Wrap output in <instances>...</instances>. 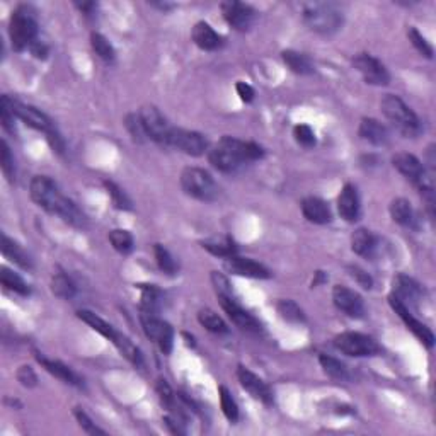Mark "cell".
Masks as SVG:
<instances>
[{
    "label": "cell",
    "mask_w": 436,
    "mask_h": 436,
    "mask_svg": "<svg viewBox=\"0 0 436 436\" xmlns=\"http://www.w3.org/2000/svg\"><path fill=\"white\" fill-rule=\"evenodd\" d=\"M264 155L261 145L254 144V141H244L237 140L232 137H223L222 140L215 145L214 150H210L208 159L210 164L215 169L222 172H232L236 171L239 165L244 162L260 161Z\"/></svg>",
    "instance_id": "cell-1"
},
{
    "label": "cell",
    "mask_w": 436,
    "mask_h": 436,
    "mask_svg": "<svg viewBox=\"0 0 436 436\" xmlns=\"http://www.w3.org/2000/svg\"><path fill=\"white\" fill-rule=\"evenodd\" d=\"M380 108L385 118L391 122V125L399 133H402L407 138L420 137L421 131H423L420 118L399 95L385 94L380 101Z\"/></svg>",
    "instance_id": "cell-2"
},
{
    "label": "cell",
    "mask_w": 436,
    "mask_h": 436,
    "mask_svg": "<svg viewBox=\"0 0 436 436\" xmlns=\"http://www.w3.org/2000/svg\"><path fill=\"white\" fill-rule=\"evenodd\" d=\"M77 317H79L80 321L86 322L87 325H91V328L94 329V331H97L99 334L104 336L108 341H111L113 345L118 348L119 353H122L123 356H125L126 360L130 361V363H133L135 367H141V365H144V358H141L140 349H138L137 346H135L125 334H122V332L116 331V329L113 328L111 324H108L106 321H102V319L99 317V315H95L94 312L79 310L77 312Z\"/></svg>",
    "instance_id": "cell-3"
},
{
    "label": "cell",
    "mask_w": 436,
    "mask_h": 436,
    "mask_svg": "<svg viewBox=\"0 0 436 436\" xmlns=\"http://www.w3.org/2000/svg\"><path fill=\"white\" fill-rule=\"evenodd\" d=\"M303 21L315 33L332 34L343 26L345 17L334 3L310 2L303 5Z\"/></svg>",
    "instance_id": "cell-4"
},
{
    "label": "cell",
    "mask_w": 436,
    "mask_h": 436,
    "mask_svg": "<svg viewBox=\"0 0 436 436\" xmlns=\"http://www.w3.org/2000/svg\"><path fill=\"white\" fill-rule=\"evenodd\" d=\"M38 23L34 17V10L27 5H19L10 16L9 23V36L12 48L16 51L31 48V45L36 41Z\"/></svg>",
    "instance_id": "cell-5"
},
{
    "label": "cell",
    "mask_w": 436,
    "mask_h": 436,
    "mask_svg": "<svg viewBox=\"0 0 436 436\" xmlns=\"http://www.w3.org/2000/svg\"><path fill=\"white\" fill-rule=\"evenodd\" d=\"M181 187L187 196H193L200 201H214L218 198V186L214 177L205 169L186 168L181 174Z\"/></svg>",
    "instance_id": "cell-6"
},
{
    "label": "cell",
    "mask_w": 436,
    "mask_h": 436,
    "mask_svg": "<svg viewBox=\"0 0 436 436\" xmlns=\"http://www.w3.org/2000/svg\"><path fill=\"white\" fill-rule=\"evenodd\" d=\"M30 194L38 207L55 215L58 214L60 207H62L67 198L60 193L58 186L46 176H36L31 181Z\"/></svg>",
    "instance_id": "cell-7"
},
{
    "label": "cell",
    "mask_w": 436,
    "mask_h": 436,
    "mask_svg": "<svg viewBox=\"0 0 436 436\" xmlns=\"http://www.w3.org/2000/svg\"><path fill=\"white\" fill-rule=\"evenodd\" d=\"M336 349L348 356L363 358V356H375L382 351L378 343L374 338L361 332H341L334 338Z\"/></svg>",
    "instance_id": "cell-8"
},
{
    "label": "cell",
    "mask_w": 436,
    "mask_h": 436,
    "mask_svg": "<svg viewBox=\"0 0 436 436\" xmlns=\"http://www.w3.org/2000/svg\"><path fill=\"white\" fill-rule=\"evenodd\" d=\"M140 321L147 338H150L164 354L171 353L172 343H174V331L171 325L155 314H145V312H141Z\"/></svg>",
    "instance_id": "cell-9"
},
{
    "label": "cell",
    "mask_w": 436,
    "mask_h": 436,
    "mask_svg": "<svg viewBox=\"0 0 436 436\" xmlns=\"http://www.w3.org/2000/svg\"><path fill=\"white\" fill-rule=\"evenodd\" d=\"M353 67L361 73L365 82L370 86H387L391 82V73L387 67L368 53H358L353 58Z\"/></svg>",
    "instance_id": "cell-10"
},
{
    "label": "cell",
    "mask_w": 436,
    "mask_h": 436,
    "mask_svg": "<svg viewBox=\"0 0 436 436\" xmlns=\"http://www.w3.org/2000/svg\"><path fill=\"white\" fill-rule=\"evenodd\" d=\"M168 147H174L177 150L184 152L187 155H193V157H200L207 152L208 141L207 138L201 133L193 130H184V128H174L172 126L171 135H169Z\"/></svg>",
    "instance_id": "cell-11"
},
{
    "label": "cell",
    "mask_w": 436,
    "mask_h": 436,
    "mask_svg": "<svg viewBox=\"0 0 436 436\" xmlns=\"http://www.w3.org/2000/svg\"><path fill=\"white\" fill-rule=\"evenodd\" d=\"M138 115H140L141 123H144L148 138L154 140L155 144L165 145V147H168L169 135H171L172 126L169 125L168 119L162 116V113L159 111L157 108H154V106H145V108H141L140 111H138Z\"/></svg>",
    "instance_id": "cell-12"
},
{
    "label": "cell",
    "mask_w": 436,
    "mask_h": 436,
    "mask_svg": "<svg viewBox=\"0 0 436 436\" xmlns=\"http://www.w3.org/2000/svg\"><path fill=\"white\" fill-rule=\"evenodd\" d=\"M389 303H391L392 310L395 312V314L399 315L400 319H402L404 324L407 325V329H409V331L413 332V334L416 336V338L420 339V341L423 343V345L426 346V348H430V349L433 348V346H435L433 331H431V329L428 328V325H424L421 321H417L416 317H413V314L409 312V307L404 306V303L400 302V300L397 299V297H393L392 293L389 295Z\"/></svg>",
    "instance_id": "cell-13"
},
{
    "label": "cell",
    "mask_w": 436,
    "mask_h": 436,
    "mask_svg": "<svg viewBox=\"0 0 436 436\" xmlns=\"http://www.w3.org/2000/svg\"><path fill=\"white\" fill-rule=\"evenodd\" d=\"M7 102H9L10 111L14 113V116L19 118L23 123H26L27 126H31V128L45 131V133H48V131L53 128L48 116H46L45 113H41L40 109L33 108V106L30 104H24V102L16 101V99H10L9 95H7Z\"/></svg>",
    "instance_id": "cell-14"
},
{
    "label": "cell",
    "mask_w": 436,
    "mask_h": 436,
    "mask_svg": "<svg viewBox=\"0 0 436 436\" xmlns=\"http://www.w3.org/2000/svg\"><path fill=\"white\" fill-rule=\"evenodd\" d=\"M222 14L227 23L236 27L237 31L249 30L256 17V10L253 7L242 2H232V0L222 3Z\"/></svg>",
    "instance_id": "cell-15"
},
{
    "label": "cell",
    "mask_w": 436,
    "mask_h": 436,
    "mask_svg": "<svg viewBox=\"0 0 436 436\" xmlns=\"http://www.w3.org/2000/svg\"><path fill=\"white\" fill-rule=\"evenodd\" d=\"M220 306H222L223 310L227 312L230 319H232L233 324L240 329V331L246 332H260L261 331V324L249 314V312L244 310L239 303L236 302L233 297H218Z\"/></svg>",
    "instance_id": "cell-16"
},
{
    "label": "cell",
    "mask_w": 436,
    "mask_h": 436,
    "mask_svg": "<svg viewBox=\"0 0 436 436\" xmlns=\"http://www.w3.org/2000/svg\"><path fill=\"white\" fill-rule=\"evenodd\" d=\"M393 292L392 295L397 297L404 306H417L423 299V288L416 279L406 275H397L392 282Z\"/></svg>",
    "instance_id": "cell-17"
},
{
    "label": "cell",
    "mask_w": 436,
    "mask_h": 436,
    "mask_svg": "<svg viewBox=\"0 0 436 436\" xmlns=\"http://www.w3.org/2000/svg\"><path fill=\"white\" fill-rule=\"evenodd\" d=\"M237 377H239L240 385H242V387L246 389V391L249 392L254 399L261 400V402L268 404V406L269 404H273L275 397H273V392L271 389H269V385L266 384L262 378L257 377V375H254L253 371L247 370V368L244 367H239V370H237Z\"/></svg>",
    "instance_id": "cell-18"
},
{
    "label": "cell",
    "mask_w": 436,
    "mask_h": 436,
    "mask_svg": "<svg viewBox=\"0 0 436 436\" xmlns=\"http://www.w3.org/2000/svg\"><path fill=\"white\" fill-rule=\"evenodd\" d=\"M332 302H334V306L338 307L339 310L348 314L349 317H363V300H361V297L358 295L356 292L346 288V286H334V290H332Z\"/></svg>",
    "instance_id": "cell-19"
},
{
    "label": "cell",
    "mask_w": 436,
    "mask_h": 436,
    "mask_svg": "<svg viewBox=\"0 0 436 436\" xmlns=\"http://www.w3.org/2000/svg\"><path fill=\"white\" fill-rule=\"evenodd\" d=\"M225 268L230 273L237 276H246V278H256V279H266L269 278V271L266 266H262L261 262L249 260V257H239L236 256L229 257L225 262Z\"/></svg>",
    "instance_id": "cell-20"
},
{
    "label": "cell",
    "mask_w": 436,
    "mask_h": 436,
    "mask_svg": "<svg viewBox=\"0 0 436 436\" xmlns=\"http://www.w3.org/2000/svg\"><path fill=\"white\" fill-rule=\"evenodd\" d=\"M338 211L346 222H354L360 217V196L353 184H345L338 196Z\"/></svg>",
    "instance_id": "cell-21"
},
{
    "label": "cell",
    "mask_w": 436,
    "mask_h": 436,
    "mask_svg": "<svg viewBox=\"0 0 436 436\" xmlns=\"http://www.w3.org/2000/svg\"><path fill=\"white\" fill-rule=\"evenodd\" d=\"M36 360L40 361L41 367H43L48 374H51L53 377L60 378L62 382H65V384L69 385H73V387H82V380H80L79 375H77L70 367L63 365L62 361L49 360V358H46L40 353H36Z\"/></svg>",
    "instance_id": "cell-22"
},
{
    "label": "cell",
    "mask_w": 436,
    "mask_h": 436,
    "mask_svg": "<svg viewBox=\"0 0 436 436\" xmlns=\"http://www.w3.org/2000/svg\"><path fill=\"white\" fill-rule=\"evenodd\" d=\"M302 214L308 222L317 223V225L329 223L332 218L328 203H325L324 200H321V198L315 196H308L302 201Z\"/></svg>",
    "instance_id": "cell-23"
},
{
    "label": "cell",
    "mask_w": 436,
    "mask_h": 436,
    "mask_svg": "<svg viewBox=\"0 0 436 436\" xmlns=\"http://www.w3.org/2000/svg\"><path fill=\"white\" fill-rule=\"evenodd\" d=\"M193 41L196 43V46H200L201 49H207V51H214L222 46L223 43V38L220 36L217 31L210 26L208 23H196L193 27Z\"/></svg>",
    "instance_id": "cell-24"
},
{
    "label": "cell",
    "mask_w": 436,
    "mask_h": 436,
    "mask_svg": "<svg viewBox=\"0 0 436 436\" xmlns=\"http://www.w3.org/2000/svg\"><path fill=\"white\" fill-rule=\"evenodd\" d=\"M360 137L363 140L370 141L374 145H387L389 141V130L382 125L380 122L374 118H363L360 123Z\"/></svg>",
    "instance_id": "cell-25"
},
{
    "label": "cell",
    "mask_w": 436,
    "mask_h": 436,
    "mask_svg": "<svg viewBox=\"0 0 436 436\" xmlns=\"http://www.w3.org/2000/svg\"><path fill=\"white\" fill-rule=\"evenodd\" d=\"M201 247L207 249L208 253L214 254V256L225 257V260H229V257L236 256L237 254L236 242L227 236H215V237H210V239L201 240Z\"/></svg>",
    "instance_id": "cell-26"
},
{
    "label": "cell",
    "mask_w": 436,
    "mask_h": 436,
    "mask_svg": "<svg viewBox=\"0 0 436 436\" xmlns=\"http://www.w3.org/2000/svg\"><path fill=\"white\" fill-rule=\"evenodd\" d=\"M375 247H377V239H375V236L370 230H354V233L351 236V249H353V253H356L358 256L371 257L374 256Z\"/></svg>",
    "instance_id": "cell-27"
},
{
    "label": "cell",
    "mask_w": 436,
    "mask_h": 436,
    "mask_svg": "<svg viewBox=\"0 0 436 436\" xmlns=\"http://www.w3.org/2000/svg\"><path fill=\"white\" fill-rule=\"evenodd\" d=\"M2 254L7 257L9 261L16 262L17 266H21L23 269H31L33 268V261H31L30 254L23 249L17 242H14L12 239L3 233L2 236Z\"/></svg>",
    "instance_id": "cell-28"
},
{
    "label": "cell",
    "mask_w": 436,
    "mask_h": 436,
    "mask_svg": "<svg viewBox=\"0 0 436 436\" xmlns=\"http://www.w3.org/2000/svg\"><path fill=\"white\" fill-rule=\"evenodd\" d=\"M389 210H391V217L393 222L399 223V225L414 227V223H416V214H414L409 201L404 200V198L393 200Z\"/></svg>",
    "instance_id": "cell-29"
},
{
    "label": "cell",
    "mask_w": 436,
    "mask_h": 436,
    "mask_svg": "<svg viewBox=\"0 0 436 436\" xmlns=\"http://www.w3.org/2000/svg\"><path fill=\"white\" fill-rule=\"evenodd\" d=\"M282 58L285 62V65L288 67L292 72L299 73V76H308V73L314 72V65H312L310 58L299 51H293V49H285L282 53Z\"/></svg>",
    "instance_id": "cell-30"
},
{
    "label": "cell",
    "mask_w": 436,
    "mask_h": 436,
    "mask_svg": "<svg viewBox=\"0 0 436 436\" xmlns=\"http://www.w3.org/2000/svg\"><path fill=\"white\" fill-rule=\"evenodd\" d=\"M56 215H58L63 222H67L72 227H77V229H84V227L87 225L86 215H84L82 211H80V208L77 207L72 200H69V198H65V201H63V205L60 207Z\"/></svg>",
    "instance_id": "cell-31"
},
{
    "label": "cell",
    "mask_w": 436,
    "mask_h": 436,
    "mask_svg": "<svg viewBox=\"0 0 436 436\" xmlns=\"http://www.w3.org/2000/svg\"><path fill=\"white\" fill-rule=\"evenodd\" d=\"M141 312L145 314L157 315L159 308L162 306V293L161 290L155 288L154 285H141Z\"/></svg>",
    "instance_id": "cell-32"
},
{
    "label": "cell",
    "mask_w": 436,
    "mask_h": 436,
    "mask_svg": "<svg viewBox=\"0 0 436 436\" xmlns=\"http://www.w3.org/2000/svg\"><path fill=\"white\" fill-rule=\"evenodd\" d=\"M319 361H321L322 370H324V374L328 375V377L334 378V380H341V382L349 380L348 368H346L339 360H336V358L332 356H328V354H321Z\"/></svg>",
    "instance_id": "cell-33"
},
{
    "label": "cell",
    "mask_w": 436,
    "mask_h": 436,
    "mask_svg": "<svg viewBox=\"0 0 436 436\" xmlns=\"http://www.w3.org/2000/svg\"><path fill=\"white\" fill-rule=\"evenodd\" d=\"M198 321H200V324L203 325L207 331L214 332V334H225V332H229V328H227V324L223 322V319L220 317L217 312L211 310V308H203V310H200Z\"/></svg>",
    "instance_id": "cell-34"
},
{
    "label": "cell",
    "mask_w": 436,
    "mask_h": 436,
    "mask_svg": "<svg viewBox=\"0 0 436 436\" xmlns=\"http://www.w3.org/2000/svg\"><path fill=\"white\" fill-rule=\"evenodd\" d=\"M0 278H2V285L5 286L7 290H12V292L19 293V295H30V285H27L26 282H24L23 278H21L17 273L10 271L9 268H2L0 269Z\"/></svg>",
    "instance_id": "cell-35"
},
{
    "label": "cell",
    "mask_w": 436,
    "mask_h": 436,
    "mask_svg": "<svg viewBox=\"0 0 436 436\" xmlns=\"http://www.w3.org/2000/svg\"><path fill=\"white\" fill-rule=\"evenodd\" d=\"M51 292L63 300H70L76 295V285L65 273H56L51 279Z\"/></svg>",
    "instance_id": "cell-36"
},
{
    "label": "cell",
    "mask_w": 436,
    "mask_h": 436,
    "mask_svg": "<svg viewBox=\"0 0 436 436\" xmlns=\"http://www.w3.org/2000/svg\"><path fill=\"white\" fill-rule=\"evenodd\" d=\"M276 310L282 315V319L293 322V324L306 322V314H303L302 308L297 306L293 300H279V302L276 303Z\"/></svg>",
    "instance_id": "cell-37"
},
{
    "label": "cell",
    "mask_w": 436,
    "mask_h": 436,
    "mask_svg": "<svg viewBox=\"0 0 436 436\" xmlns=\"http://www.w3.org/2000/svg\"><path fill=\"white\" fill-rule=\"evenodd\" d=\"M91 46H92V49L95 51V55H97L101 60H104V62L111 63L113 60H115V56H116L115 48H113V45L109 43L108 38L102 36L101 33H92L91 34Z\"/></svg>",
    "instance_id": "cell-38"
},
{
    "label": "cell",
    "mask_w": 436,
    "mask_h": 436,
    "mask_svg": "<svg viewBox=\"0 0 436 436\" xmlns=\"http://www.w3.org/2000/svg\"><path fill=\"white\" fill-rule=\"evenodd\" d=\"M125 125H126V130L130 131L131 138H133L137 144H145L147 140H150L147 131H145V126L144 123H141V118L138 113H131V115L126 116Z\"/></svg>",
    "instance_id": "cell-39"
},
{
    "label": "cell",
    "mask_w": 436,
    "mask_h": 436,
    "mask_svg": "<svg viewBox=\"0 0 436 436\" xmlns=\"http://www.w3.org/2000/svg\"><path fill=\"white\" fill-rule=\"evenodd\" d=\"M109 240H111L113 247L122 254H128L130 251L133 249V236H131L128 230H113V232L109 233Z\"/></svg>",
    "instance_id": "cell-40"
},
{
    "label": "cell",
    "mask_w": 436,
    "mask_h": 436,
    "mask_svg": "<svg viewBox=\"0 0 436 436\" xmlns=\"http://www.w3.org/2000/svg\"><path fill=\"white\" fill-rule=\"evenodd\" d=\"M218 392H220V404H222L223 414L227 416V420L236 423V421L239 420V407H237V402L233 400L232 393L229 392V389L223 387V385L218 389Z\"/></svg>",
    "instance_id": "cell-41"
},
{
    "label": "cell",
    "mask_w": 436,
    "mask_h": 436,
    "mask_svg": "<svg viewBox=\"0 0 436 436\" xmlns=\"http://www.w3.org/2000/svg\"><path fill=\"white\" fill-rule=\"evenodd\" d=\"M154 253H155V261H157L161 271H164L165 275H176L177 266H176L174 257L171 256V253H169L164 246H161V244H155Z\"/></svg>",
    "instance_id": "cell-42"
},
{
    "label": "cell",
    "mask_w": 436,
    "mask_h": 436,
    "mask_svg": "<svg viewBox=\"0 0 436 436\" xmlns=\"http://www.w3.org/2000/svg\"><path fill=\"white\" fill-rule=\"evenodd\" d=\"M0 168H2L3 176L7 177L9 183H14L16 181V165H14V157L10 154V148L5 141L2 140L0 144Z\"/></svg>",
    "instance_id": "cell-43"
},
{
    "label": "cell",
    "mask_w": 436,
    "mask_h": 436,
    "mask_svg": "<svg viewBox=\"0 0 436 436\" xmlns=\"http://www.w3.org/2000/svg\"><path fill=\"white\" fill-rule=\"evenodd\" d=\"M407 38H409L411 43H413L414 48H416L421 55L426 56V58H433V46L428 43L426 38H424L416 27H409V30H407Z\"/></svg>",
    "instance_id": "cell-44"
},
{
    "label": "cell",
    "mask_w": 436,
    "mask_h": 436,
    "mask_svg": "<svg viewBox=\"0 0 436 436\" xmlns=\"http://www.w3.org/2000/svg\"><path fill=\"white\" fill-rule=\"evenodd\" d=\"M106 187H108L109 196H111L113 203H115L116 208H119V210H130L131 201H130V198L126 196L125 191H123L122 187L116 186L115 183H106Z\"/></svg>",
    "instance_id": "cell-45"
},
{
    "label": "cell",
    "mask_w": 436,
    "mask_h": 436,
    "mask_svg": "<svg viewBox=\"0 0 436 436\" xmlns=\"http://www.w3.org/2000/svg\"><path fill=\"white\" fill-rule=\"evenodd\" d=\"M293 137H295L297 144H300L302 147L308 148L315 145V133L308 125H297L293 128Z\"/></svg>",
    "instance_id": "cell-46"
},
{
    "label": "cell",
    "mask_w": 436,
    "mask_h": 436,
    "mask_svg": "<svg viewBox=\"0 0 436 436\" xmlns=\"http://www.w3.org/2000/svg\"><path fill=\"white\" fill-rule=\"evenodd\" d=\"M348 271H349L351 278H353L354 282H356L358 285L361 286V288L370 290L371 286H374V279H371V276L368 275L367 271H363L361 268H358V266H349Z\"/></svg>",
    "instance_id": "cell-47"
},
{
    "label": "cell",
    "mask_w": 436,
    "mask_h": 436,
    "mask_svg": "<svg viewBox=\"0 0 436 436\" xmlns=\"http://www.w3.org/2000/svg\"><path fill=\"white\" fill-rule=\"evenodd\" d=\"M73 414H76V417H77V421H79L80 428H82V430L86 431V433H89V435H104V431L99 430V428L95 426V423H92L91 417H89L82 409H79V407H77V409L73 411Z\"/></svg>",
    "instance_id": "cell-48"
},
{
    "label": "cell",
    "mask_w": 436,
    "mask_h": 436,
    "mask_svg": "<svg viewBox=\"0 0 436 436\" xmlns=\"http://www.w3.org/2000/svg\"><path fill=\"white\" fill-rule=\"evenodd\" d=\"M46 140H48V144L51 145V148L56 152V154H63V152H65V141H63L62 135H60L55 128H51L48 133H46Z\"/></svg>",
    "instance_id": "cell-49"
},
{
    "label": "cell",
    "mask_w": 436,
    "mask_h": 436,
    "mask_svg": "<svg viewBox=\"0 0 436 436\" xmlns=\"http://www.w3.org/2000/svg\"><path fill=\"white\" fill-rule=\"evenodd\" d=\"M17 380L24 385V387H34L36 385V375L30 367H21L17 371Z\"/></svg>",
    "instance_id": "cell-50"
},
{
    "label": "cell",
    "mask_w": 436,
    "mask_h": 436,
    "mask_svg": "<svg viewBox=\"0 0 436 436\" xmlns=\"http://www.w3.org/2000/svg\"><path fill=\"white\" fill-rule=\"evenodd\" d=\"M237 94H239V97L242 99L244 102H251L254 99V89L249 86V84L246 82H237Z\"/></svg>",
    "instance_id": "cell-51"
},
{
    "label": "cell",
    "mask_w": 436,
    "mask_h": 436,
    "mask_svg": "<svg viewBox=\"0 0 436 436\" xmlns=\"http://www.w3.org/2000/svg\"><path fill=\"white\" fill-rule=\"evenodd\" d=\"M30 49L36 58H46V55H48V48L43 43H40V41H34Z\"/></svg>",
    "instance_id": "cell-52"
},
{
    "label": "cell",
    "mask_w": 436,
    "mask_h": 436,
    "mask_svg": "<svg viewBox=\"0 0 436 436\" xmlns=\"http://www.w3.org/2000/svg\"><path fill=\"white\" fill-rule=\"evenodd\" d=\"M77 7H79V9L82 10V12H86L87 16H89V12H91V10L94 9L95 3L94 2H91V3H77Z\"/></svg>",
    "instance_id": "cell-53"
}]
</instances>
